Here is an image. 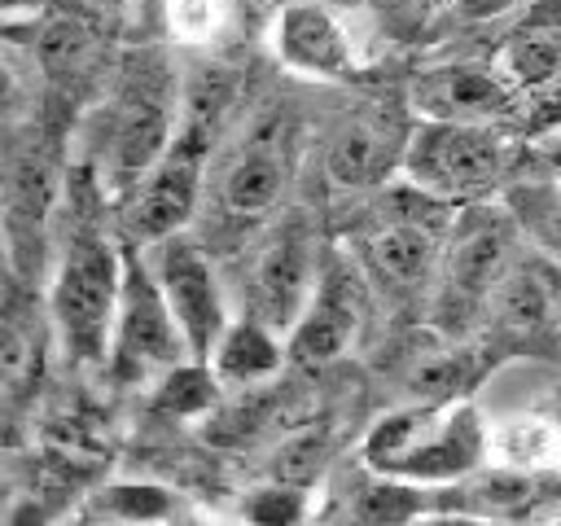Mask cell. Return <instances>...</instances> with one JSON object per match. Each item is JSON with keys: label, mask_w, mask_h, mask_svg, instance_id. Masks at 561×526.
Here are the masks:
<instances>
[{"label": "cell", "mask_w": 561, "mask_h": 526, "mask_svg": "<svg viewBox=\"0 0 561 526\" xmlns=\"http://www.w3.org/2000/svg\"><path fill=\"white\" fill-rule=\"evenodd\" d=\"M517 4H522V0H451L447 9H451V18H456V22L478 26V22H495V18L513 13Z\"/></svg>", "instance_id": "27"}, {"label": "cell", "mask_w": 561, "mask_h": 526, "mask_svg": "<svg viewBox=\"0 0 561 526\" xmlns=\"http://www.w3.org/2000/svg\"><path fill=\"white\" fill-rule=\"evenodd\" d=\"M289 487V482H285ZM285 487H267V491H254V500L245 504V517L254 522H298L302 517V495L285 491Z\"/></svg>", "instance_id": "26"}, {"label": "cell", "mask_w": 561, "mask_h": 526, "mask_svg": "<svg viewBox=\"0 0 561 526\" xmlns=\"http://www.w3.org/2000/svg\"><path fill=\"white\" fill-rule=\"evenodd\" d=\"M443 197L416 188V202H399V210L373 232L368 259L381 281L394 289H416L425 272L434 267L438 254V219H443Z\"/></svg>", "instance_id": "10"}, {"label": "cell", "mask_w": 561, "mask_h": 526, "mask_svg": "<svg viewBox=\"0 0 561 526\" xmlns=\"http://www.w3.org/2000/svg\"><path fill=\"white\" fill-rule=\"evenodd\" d=\"M500 447L517 465H539V460H552L557 456V434L543 421H517V425H508V434L500 438Z\"/></svg>", "instance_id": "25"}, {"label": "cell", "mask_w": 561, "mask_h": 526, "mask_svg": "<svg viewBox=\"0 0 561 526\" xmlns=\"http://www.w3.org/2000/svg\"><path fill=\"white\" fill-rule=\"evenodd\" d=\"M272 39H276V57L289 70H302L316 79H337L355 66V48H351L346 26L324 4H311V0L285 4L276 13Z\"/></svg>", "instance_id": "12"}, {"label": "cell", "mask_w": 561, "mask_h": 526, "mask_svg": "<svg viewBox=\"0 0 561 526\" xmlns=\"http://www.w3.org/2000/svg\"><path fill=\"white\" fill-rule=\"evenodd\" d=\"M206 127H184L171 149L153 162V171L131 188L123 232L131 245H153L171 232H184V224L197 210L202 197V158H206Z\"/></svg>", "instance_id": "6"}, {"label": "cell", "mask_w": 561, "mask_h": 526, "mask_svg": "<svg viewBox=\"0 0 561 526\" xmlns=\"http://www.w3.org/2000/svg\"><path fill=\"white\" fill-rule=\"evenodd\" d=\"M548 285L535 276V272H504V281L495 285L491 294V311H495V324L513 338H526V333H539L543 320H548Z\"/></svg>", "instance_id": "19"}, {"label": "cell", "mask_w": 561, "mask_h": 526, "mask_svg": "<svg viewBox=\"0 0 561 526\" xmlns=\"http://www.w3.org/2000/svg\"><path fill=\"white\" fill-rule=\"evenodd\" d=\"M316 298L311 245L298 228H280L250 267V302L272 329H294Z\"/></svg>", "instance_id": "9"}, {"label": "cell", "mask_w": 561, "mask_h": 526, "mask_svg": "<svg viewBox=\"0 0 561 526\" xmlns=\"http://www.w3.org/2000/svg\"><path fill=\"white\" fill-rule=\"evenodd\" d=\"M504 263H508V237L500 224H473L456 237L451 254H447V272H443V307L469 311L491 302L495 285L504 281Z\"/></svg>", "instance_id": "14"}, {"label": "cell", "mask_w": 561, "mask_h": 526, "mask_svg": "<svg viewBox=\"0 0 561 526\" xmlns=\"http://www.w3.org/2000/svg\"><path fill=\"white\" fill-rule=\"evenodd\" d=\"M232 22V0H167V26L180 44H210Z\"/></svg>", "instance_id": "21"}, {"label": "cell", "mask_w": 561, "mask_h": 526, "mask_svg": "<svg viewBox=\"0 0 561 526\" xmlns=\"http://www.w3.org/2000/svg\"><path fill=\"white\" fill-rule=\"evenodd\" d=\"M92 210H96V188L92 180L79 175L70 193V228L53 276V320L75 364H101L110 355L114 311L123 294V263H127L114 254Z\"/></svg>", "instance_id": "1"}, {"label": "cell", "mask_w": 561, "mask_h": 526, "mask_svg": "<svg viewBox=\"0 0 561 526\" xmlns=\"http://www.w3.org/2000/svg\"><path fill=\"white\" fill-rule=\"evenodd\" d=\"M92 53H96V35H92V26L83 18L57 13V18L44 22V31H39V66H44L48 79H57V83L79 79L88 70Z\"/></svg>", "instance_id": "18"}, {"label": "cell", "mask_w": 561, "mask_h": 526, "mask_svg": "<svg viewBox=\"0 0 561 526\" xmlns=\"http://www.w3.org/2000/svg\"><path fill=\"white\" fill-rule=\"evenodd\" d=\"M92 517H105V522H162V517H175V495L167 487H153V482H114V487L96 491Z\"/></svg>", "instance_id": "20"}, {"label": "cell", "mask_w": 561, "mask_h": 526, "mask_svg": "<svg viewBox=\"0 0 561 526\" xmlns=\"http://www.w3.org/2000/svg\"><path fill=\"white\" fill-rule=\"evenodd\" d=\"M508 83L517 92H535V88H548L552 79H561V22H530L522 26L504 48H500V61H495Z\"/></svg>", "instance_id": "17"}, {"label": "cell", "mask_w": 561, "mask_h": 526, "mask_svg": "<svg viewBox=\"0 0 561 526\" xmlns=\"http://www.w3.org/2000/svg\"><path fill=\"white\" fill-rule=\"evenodd\" d=\"M171 79L162 57H136L127 83L110 114L101 184L114 197H131V188L153 171V162L171 149Z\"/></svg>", "instance_id": "3"}, {"label": "cell", "mask_w": 561, "mask_h": 526, "mask_svg": "<svg viewBox=\"0 0 561 526\" xmlns=\"http://www.w3.org/2000/svg\"><path fill=\"white\" fill-rule=\"evenodd\" d=\"M482 447L486 434L469 403H425L381 416L364 443V460L386 478L447 482L469 473L482 460Z\"/></svg>", "instance_id": "2"}, {"label": "cell", "mask_w": 561, "mask_h": 526, "mask_svg": "<svg viewBox=\"0 0 561 526\" xmlns=\"http://www.w3.org/2000/svg\"><path fill=\"white\" fill-rule=\"evenodd\" d=\"M355 311H359V289L355 276L346 267L324 272V285H316L311 307L298 316V324L289 329V359L302 368H320L329 359H337L351 342L355 329Z\"/></svg>", "instance_id": "13"}, {"label": "cell", "mask_w": 561, "mask_h": 526, "mask_svg": "<svg viewBox=\"0 0 561 526\" xmlns=\"http://www.w3.org/2000/svg\"><path fill=\"white\" fill-rule=\"evenodd\" d=\"M215 381L210 368L202 364H175L171 373H162V408L167 412H202L215 403Z\"/></svg>", "instance_id": "23"}, {"label": "cell", "mask_w": 561, "mask_h": 526, "mask_svg": "<svg viewBox=\"0 0 561 526\" xmlns=\"http://www.w3.org/2000/svg\"><path fill=\"white\" fill-rule=\"evenodd\" d=\"M403 171H408V184L443 202L478 197L504 171V136L495 123L421 118V127L403 149Z\"/></svg>", "instance_id": "5"}, {"label": "cell", "mask_w": 561, "mask_h": 526, "mask_svg": "<svg viewBox=\"0 0 561 526\" xmlns=\"http://www.w3.org/2000/svg\"><path fill=\"white\" fill-rule=\"evenodd\" d=\"M44 4H48V0H0V9H4L9 22H18V18H35Z\"/></svg>", "instance_id": "28"}, {"label": "cell", "mask_w": 561, "mask_h": 526, "mask_svg": "<svg viewBox=\"0 0 561 526\" xmlns=\"http://www.w3.org/2000/svg\"><path fill=\"white\" fill-rule=\"evenodd\" d=\"M149 263H153V276L184 329L193 359H210L215 342L228 329V307H224V289H219L206 245L193 241L188 232H171V237L153 241Z\"/></svg>", "instance_id": "7"}, {"label": "cell", "mask_w": 561, "mask_h": 526, "mask_svg": "<svg viewBox=\"0 0 561 526\" xmlns=\"http://www.w3.org/2000/svg\"><path fill=\"white\" fill-rule=\"evenodd\" d=\"M188 342L184 329L153 276V263L140 259V245H131L123 263V294L114 311V338H110V373L118 381H149L153 373H171L184 364Z\"/></svg>", "instance_id": "4"}, {"label": "cell", "mask_w": 561, "mask_h": 526, "mask_svg": "<svg viewBox=\"0 0 561 526\" xmlns=\"http://www.w3.org/2000/svg\"><path fill=\"white\" fill-rule=\"evenodd\" d=\"M324 456H329V430L324 425H311V430L294 434L276 451V482H289V487L311 482L324 469Z\"/></svg>", "instance_id": "22"}, {"label": "cell", "mask_w": 561, "mask_h": 526, "mask_svg": "<svg viewBox=\"0 0 561 526\" xmlns=\"http://www.w3.org/2000/svg\"><path fill=\"white\" fill-rule=\"evenodd\" d=\"M557 18H561V0H557Z\"/></svg>", "instance_id": "29"}, {"label": "cell", "mask_w": 561, "mask_h": 526, "mask_svg": "<svg viewBox=\"0 0 561 526\" xmlns=\"http://www.w3.org/2000/svg\"><path fill=\"white\" fill-rule=\"evenodd\" d=\"M412 105L421 118H447V123H508L517 110V88L500 66L456 61L425 70L412 88Z\"/></svg>", "instance_id": "8"}, {"label": "cell", "mask_w": 561, "mask_h": 526, "mask_svg": "<svg viewBox=\"0 0 561 526\" xmlns=\"http://www.w3.org/2000/svg\"><path fill=\"white\" fill-rule=\"evenodd\" d=\"M324 171H329V180L342 184V188L377 184L381 171H390V149H386L381 127L368 123V118H351V123L329 140Z\"/></svg>", "instance_id": "16"}, {"label": "cell", "mask_w": 561, "mask_h": 526, "mask_svg": "<svg viewBox=\"0 0 561 526\" xmlns=\"http://www.w3.org/2000/svg\"><path fill=\"white\" fill-rule=\"evenodd\" d=\"M289 184V149H285V127L263 123L245 136V145L232 153V162L219 175V206L232 219H263Z\"/></svg>", "instance_id": "11"}, {"label": "cell", "mask_w": 561, "mask_h": 526, "mask_svg": "<svg viewBox=\"0 0 561 526\" xmlns=\"http://www.w3.org/2000/svg\"><path fill=\"white\" fill-rule=\"evenodd\" d=\"M285 355L289 351H280L272 324L254 316V320H232L224 329V338L215 342V351H210L206 364H215V377L224 386H245L250 390V386L276 377L280 364H285Z\"/></svg>", "instance_id": "15"}, {"label": "cell", "mask_w": 561, "mask_h": 526, "mask_svg": "<svg viewBox=\"0 0 561 526\" xmlns=\"http://www.w3.org/2000/svg\"><path fill=\"white\" fill-rule=\"evenodd\" d=\"M416 504H421L416 491L394 487V482H377V487H368V491L359 495L355 517H359V522H403V517L416 513Z\"/></svg>", "instance_id": "24"}]
</instances>
